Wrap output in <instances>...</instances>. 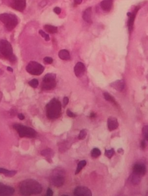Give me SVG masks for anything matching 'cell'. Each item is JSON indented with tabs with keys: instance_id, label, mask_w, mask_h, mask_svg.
Instances as JSON below:
<instances>
[{
	"instance_id": "3",
	"label": "cell",
	"mask_w": 148,
	"mask_h": 196,
	"mask_svg": "<svg viewBox=\"0 0 148 196\" xmlns=\"http://www.w3.org/2000/svg\"><path fill=\"white\" fill-rule=\"evenodd\" d=\"M0 53L10 62H15L16 60L15 55L13 53L12 45L7 40H0Z\"/></svg>"
},
{
	"instance_id": "21",
	"label": "cell",
	"mask_w": 148,
	"mask_h": 196,
	"mask_svg": "<svg viewBox=\"0 0 148 196\" xmlns=\"http://www.w3.org/2000/svg\"><path fill=\"white\" fill-rule=\"evenodd\" d=\"M0 173L4 174L5 176L9 177H12L15 176L17 173V171L15 170H6L4 168H1L0 167Z\"/></svg>"
},
{
	"instance_id": "20",
	"label": "cell",
	"mask_w": 148,
	"mask_h": 196,
	"mask_svg": "<svg viewBox=\"0 0 148 196\" xmlns=\"http://www.w3.org/2000/svg\"><path fill=\"white\" fill-rule=\"evenodd\" d=\"M129 180L133 185H138L141 182V176L133 173L130 177Z\"/></svg>"
},
{
	"instance_id": "40",
	"label": "cell",
	"mask_w": 148,
	"mask_h": 196,
	"mask_svg": "<svg viewBox=\"0 0 148 196\" xmlns=\"http://www.w3.org/2000/svg\"><path fill=\"white\" fill-rule=\"evenodd\" d=\"M118 152L119 153V154H123V153L124 152V151H123L122 149H119L118 150Z\"/></svg>"
},
{
	"instance_id": "5",
	"label": "cell",
	"mask_w": 148,
	"mask_h": 196,
	"mask_svg": "<svg viewBox=\"0 0 148 196\" xmlns=\"http://www.w3.org/2000/svg\"><path fill=\"white\" fill-rule=\"evenodd\" d=\"M51 184L56 187L63 186L65 181V172L61 169H56L54 170L51 174Z\"/></svg>"
},
{
	"instance_id": "28",
	"label": "cell",
	"mask_w": 148,
	"mask_h": 196,
	"mask_svg": "<svg viewBox=\"0 0 148 196\" xmlns=\"http://www.w3.org/2000/svg\"><path fill=\"white\" fill-rule=\"evenodd\" d=\"M115 153L114 150L113 149H112L110 150H105V155L107 156L108 158L110 159L112 158V156L114 155Z\"/></svg>"
},
{
	"instance_id": "14",
	"label": "cell",
	"mask_w": 148,
	"mask_h": 196,
	"mask_svg": "<svg viewBox=\"0 0 148 196\" xmlns=\"http://www.w3.org/2000/svg\"><path fill=\"white\" fill-rule=\"evenodd\" d=\"M133 173L139 176H143L146 172V167L142 163H136L133 167Z\"/></svg>"
},
{
	"instance_id": "11",
	"label": "cell",
	"mask_w": 148,
	"mask_h": 196,
	"mask_svg": "<svg viewBox=\"0 0 148 196\" xmlns=\"http://www.w3.org/2000/svg\"><path fill=\"white\" fill-rule=\"evenodd\" d=\"M15 193V189L11 186L0 184V196H12Z\"/></svg>"
},
{
	"instance_id": "35",
	"label": "cell",
	"mask_w": 148,
	"mask_h": 196,
	"mask_svg": "<svg viewBox=\"0 0 148 196\" xmlns=\"http://www.w3.org/2000/svg\"><path fill=\"white\" fill-rule=\"evenodd\" d=\"M53 11H54V12H55V13H56L57 15H59V14H60V13H61V9H60V8H59V7H56V8H54Z\"/></svg>"
},
{
	"instance_id": "19",
	"label": "cell",
	"mask_w": 148,
	"mask_h": 196,
	"mask_svg": "<svg viewBox=\"0 0 148 196\" xmlns=\"http://www.w3.org/2000/svg\"><path fill=\"white\" fill-rule=\"evenodd\" d=\"M58 55L61 59L64 61H68L70 59V53L66 50H60L58 54Z\"/></svg>"
},
{
	"instance_id": "36",
	"label": "cell",
	"mask_w": 148,
	"mask_h": 196,
	"mask_svg": "<svg viewBox=\"0 0 148 196\" xmlns=\"http://www.w3.org/2000/svg\"><path fill=\"white\" fill-rule=\"evenodd\" d=\"M46 196H53V191L51 190L50 188H48L46 191Z\"/></svg>"
},
{
	"instance_id": "6",
	"label": "cell",
	"mask_w": 148,
	"mask_h": 196,
	"mask_svg": "<svg viewBox=\"0 0 148 196\" xmlns=\"http://www.w3.org/2000/svg\"><path fill=\"white\" fill-rule=\"evenodd\" d=\"M13 128L17 132L21 138H33L36 136V131L31 127L16 124L13 125Z\"/></svg>"
},
{
	"instance_id": "32",
	"label": "cell",
	"mask_w": 148,
	"mask_h": 196,
	"mask_svg": "<svg viewBox=\"0 0 148 196\" xmlns=\"http://www.w3.org/2000/svg\"><path fill=\"white\" fill-rule=\"evenodd\" d=\"M44 62L46 64H51L53 62V59L51 57H45L44 58Z\"/></svg>"
},
{
	"instance_id": "31",
	"label": "cell",
	"mask_w": 148,
	"mask_h": 196,
	"mask_svg": "<svg viewBox=\"0 0 148 196\" xmlns=\"http://www.w3.org/2000/svg\"><path fill=\"white\" fill-rule=\"evenodd\" d=\"M39 33H40V35L43 37H44V39H45V40H46V41H49V40H50V37L49 35H48V34L46 33L44 31H43L42 30H40V31H39Z\"/></svg>"
},
{
	"instance_id": "22",
	"label": "cell",
	"mask_w": 148,
	"mask_h": 196,
	"mask_svg": "<svg viewBox=\"0 0 148 196\" xmlns=\"http://www.w3.org/2000/svg\"><path fill=\"white\" fill-rule=\"evenodd\" d=\"M44 28L46 32L51 34L55 33L57 32V28L56 26L51 25H46L44 26Z\"/></svg>"
},
{
	"instance_id": "27",
	"label": "cell",
	"mask_w": 148,
	"mask_h": 196,
	"mask_svg": "<svg viewBox=\"0 0 148 196\" xmlns=\"http://www.w3.org/2000/svg\"><path fill=\"white\" fill-rule=\"evenodd\" d=\"M87 131L86 129H82L80 132V134L79 135L78 138L79 139L83 140L86 138V136H87Z\"/></svg>"
},
{
	"instance_id": "34",
	"label": "cell",
	"mask_w": 148,
	"mask_h": 196,
	"mask_svg": "<svg viewBox=\"0 0 148 196\" xmlns=\"http://www.w3.org/2000/svg\"><path fill=\"white\" fill-rule=\"evenodd\" d=\"M68 102H69V99H68V98L67 97H64V98H63V107H66L68 103Z\"/></svg>"
},
{
	"instance_id": "25",
	"label": "cell",
	"mask_w": 148,
	"mask_h": 196,
	"mask_svg": "<svg viewBox=\"0 0 148 196\" xmlns=\"http://www.w3.org/2000/svg\"><path fill=\"white\" fill-rule=\"evenodd\" d=\"M86 165V160H81L79 162L77 167V170L75 172V174H77L80 173V171L82 170V169Z\"/></svg>"
},
{
	"instance_id": "16",
	"label": "cell",
	"mask_w": 148,
	"mask_h": 196,
	"mask_svg": "<svg viewBox=\"0 0 148 196\" xmlns=\"http://www.w3.org/2000/svg\"><path fill=\"white\" fill-rule=\"evenodd\" d=\"M110 86L117 91L121 92L125 89V83L123 80H117L110 83Z\"/></svg>"
},
{
	"instance_id": "29",
	"label": "cell",
	"mask_w": 148,
	"mask_h": 196,
	"mask_svg": "<svg viewBox=\"0 0 148 196\" xmlns=\"http://www.w3.org/2000/svg\"><path fill=\"white\" fill-rule=\"evenodd\" d=\"M29 85L31 87L33 88H36L39 85V81L37 79H33L29 82Z\"/></svg>"
},
{
	"instance_id": "8",
	"label": "cell",
	"mask_w": 148,
	"mask_h": 196,
	"mask_svg": "<svg viewBox=\"0 0 148 196\" xmlns=\"http://www.w3.org/2000/svg\"><path fill=\"white\" fill-rule=\"evenodd\" d=\"M26 72L33 75H40L44 72V67L38 62H30L26 67Z\"/></svg>"
},
{
	"instance_id": "18",
	"label": "cell",
	"mask_w": 148,
	"mask_h": 196,
	"mask_svg": "<svg viewBox=\"0 0 148 196\" xmlns=\"http://www.w3.org/2000/svg\"><path fill=\"white\" fill-rule=\"evenodd\" d=\"M91 13H92V8L91 7H89L86 9L83 13V20L88 23H91Z\"/></svg>"
},
{
	"instance_id": "24",
	"label": "cell",
	"mask_w": 148,
	"mask_h": 196,
	"mask_svg": "<svg viewBox=\"0 0 148 196\" xmlns=\"http://www.w3.org/2000/svg\"><path fill=\"white\" fill-rule=\"evenodd\" d=\"M103 96H104V98H105V99L106 100L108 101L111 102V103H114V104H115V105H117V102H116V101H115V98H114L110 94L107 93V92L104 93H103Z\"/></svg>"
},
{
	"instance_id": "37",
	"label": "cell",
	"mask_w": 148,
	"mask_h": 196,
	"mask_svg": "<svg viewBox=\"0 0 148 196\" xmlns=\"http://www.w3.org/2000/svg\"><path fill=\"white\" fill-rule=\"evenodd\" d=\"M141 147L142 149H145L146 147V143H145V140H143L141 141Z\"/></svg>"
},
{
	"instance_id": "17",
	"label": "cell",
	"mask_w": 148,
	"mask_h": 196,
	"mask_svg": "<svg viewBox=\"0 0 148 196\" xmlns=\"http://www.w3.org/2000/svg\"><path fill=\"white\" fill-rule=\"evenodd\" d=\"M112 0H103L101 2V7L104 11L108 12L112 9Z\"/></svg>"
},
{
	"instance_id": "26",
	"label": "cell",
	"mask_w": 148,
	"mask_h": 196,
	"mask_svg": "<svg viewBox=\"0 0 148 196\" xmlns=\"http://www.w3.org/2000/svg\"><path fill=\"white\" fill-rule=\"evenodd\" d=\"M101 155V152L100 150L98 148H95L91 151V155L92 157L94 158H98Z\"/></svg>"
},
{
	"instance_id": "43",
	"label": "cell",
	"mask_w": 148,
	"mask_h": 196,
	"mask_svg": "<svg viewBox=\"0 0 148 196\" xmlns=\"http://www.w3.org/2000/svg\"><path fill=\"white\" fill-rule=\"evenodd\" d=\"M2 98V93L0 92V101H1V99Z\"/></svg>"
},
{
	"instance_id": "1",
	"label": "cell",
	"mask_w": 148,
	"mask_h": 196,
	"mask_svg": "<svg viewBox=\"0 0 148 196\" xmlns=\"http://www.w3.org/2000/svg\"><path fill=\"white\" fill-rule=\"evenodd\" d=\"M19 189L22 195L31 196L41 193L43 188L39 182L35 180L28 179L21 182Z\"/></svg>"
},
{
	"instance_id": "42",
	"label": "cell",
	"mask_w": 148,
	"mask_h": 196,
	"mask_svg": "<svg viewBox=\"0 0 148 196\" xmlns=\"http://www.w3.org/2000/svg\"><path fill=\"white\" fill-rule=\"evenodd\" d=\"M7 69H8V71H9V72H13V69L11 68V67H8V68H7Z\"/></svg>"
},
{
	"instance_id": "7",
	"label": "cell",
	"mask_w": 148,
	"mask_h": 196,
	"mask_svg": "<svg viewBox=\"0 0 148 196\" xmlns=\"http://www.w3.org/2000/svg\"><path fill=\"white\" fill-rule=\"evenodd\" d=\"M56 74L52 73L46 74L43 78L41 88L45 90H52L56 86Z\"/></svg>"
},
{
	"instance_id": "9",
	"label": "cell",
	"mask_w": 148,
	"mask_h": 196,
	"mask_svg": "<svg viewBox=\"0 0 148 196\" xmlns=\"http://www.w3.org/2000/svg\"><path fill=\"white\" fill-rule=\"evenodd\" d=\"M74 194L76 196H91V191L85 186H78L75 188Z\"/></svg>"
},
{
	"instance_id": "2",
	"label": "cell",
	"mask_w": 148,
	"mask_h": 196,
	"mask_svg": "<svg viewBox=\"0 0 148 196\" xmlns=\"http://www.w3.org/2000/svg\"><path fill=\"white\" fill-rule=\"evenodd\" d=\"M46 116L48 119H57L61 115V103L56 98H53L46 104Z\"/></svg>"
},
{
	"instance_id": "10",
	"label": "cell",
	"mask_w": 148,
	"mask_h": 196,
	"mask_svg": "<svg viewBox=\"0 0 148 196\" xmlns=\"http://www.w3.org/2000/svg\"><path fill=\"white\" fill-rule=\"evenodd\" d=\"M11 6L14 9L22 12L25 9L26 7V0H12L11 3Z\"/></svg>"
},
{
	"instance_id": "39",
	"label": "cell",
	"mask_w": 148,
	"mask_h": 196,
	"mask_svg": "<svg viewBox=\"0 0 148 196\" xmlns=\"http://www.w3.org/2000/svg\"><path fill=\"white\" fill-rule=\"evenodd\" d=\"M82 1L83 0H74V2H75V4L76 5H79V4H81L82 3Z\"/></svg>"
},
{
	"instance_id": "13",
	"label": "cell",
	"mask_w": 148,
	"mask_h": 196,
	"mask_svg": "<svg viewBox=\"0 0 148 196\" xmlns=\"http://www.w3.org/2000/svg\"><path fill=\"white\" fill-rule=\"evenodd\" d=\"M139 9V8L138 6V7L136 6V8L134 9V10L133 11V13H130V15L129 16V19L128 20V27H129V30L130 32H132V31H133L134 22L135 20L136 14L138 12Z\"/></svg>"
},
{
	"instance_id": "12",
	"label": "cell",
	"mask_w": 148,
	"mask_h": 196,
	"mask_svg": "<svg viewBox=\"0 0 148 196\" xmlns=\"http://www.w3.org/2000/svg\"><path fill=\"white\" fill-rule=\"evenodd\" d=\"M86 71V67L84 65L82 62L77 63L74 67V72L77 77H82Z\"/></svg>"
},
{
	"instance_id": "41",
	"label": "cell",
	"mask_w": 148,
	"mask_h": 196,
	"mask_svg": "<svg viewBox=\"0 0 148 196\" xmlns=\"http://www.w3.org/2000/svg\"><path fill=\"white\" fill-rule=\"evenodd\" d=\"M95 116H96L95 114L94 113V112H91V114H90V117L91 118H94L95 117Z\"/></svg>"
},
{
	"instance_id": "33",
	"label": "cell",
	"mask_w": 148,
	"mask_h": 196,
	"mask_svg": "<svg viewBox=\"0 0 148 196\" xmlns=\"http://www.w3.org/2000/svg\"><path fill=\"white\" fill-rule=\"evenodd\" d=\"M67 116H68L70 117H75L77 116V115L75 114H74L73 112H72L70 109H68L67 110Z\"/></svg>"
},
{
	"instance_id": "15",
	"label": "cell",
	"mask_w": 148,
	"mask_h": 196,
	"mask_svg": "<svg viewBox=\"0 0 148 196\" xmlns=\"http://www.w3.org/2000/svg\"><path fill=\"white\" fill-rule=\"evenodd\" d=\"M107 125H108V128L110 131H112L117 129L119 125L117 119L114 117H108V119L107 120Z\"/></svg>"
},
{
	"instance_id": "30",
	"label": "cell",
	"mask_w": 148,
	"mask_h": 196,
	"mask_svg": "<svg viewBox=\"0 0 148 196\" xmlns=\"http://www.w3.org/2000/svg\"><path fill=\"white\" fill-rule=\"evenodd\" d=\"M143 137L145 140L148 141V125L143 127Z\"/></svg>"
},
{
	"instance_id": "38",
	"label": "cell",
	"mask_w": 148,
	"mask_h": 196,
	"mask_svg": "<svg viewBox=\"0 0 148 196\" xmlns=\"http://www.w3.org/2000/svg\"><path fill=\"white\" fill-rule=\"evenodd\" d=\"M18 117H19V119L21 120H24V119H25V116H24V115L23 114H18Z\"/></svg>"
},
{
	"instance_id": "23",
	"label": "cell",
	"mask_w": 148,
	"mask_h": 196,
	"mask_svg": "<svg viewBox=\"0 0 148 196\" xmlns=\"http://www.w3.org/2000/svg\"><path fill=\"white\" fill-rule=\"evenodd\" d=\"M41 153L42 155L46 156L48 159H51L53 156V152L50 149L43 150Z\"/></svg>"
},
{
	"instance_id": "4",
	"label": "cell",
	"mask_w": 148,
	"mask_h": 196,
	"mask_svg": "<svg viewBox=\"0 0 148 196\" xmlns=\"http://www.w3.org/2000/svg\"><path fill=\"white\" fill-rule=\"evenodd\" d=\"M0 21L4 24L8 31L13 30L19 23L17 17L9 13L0 14Z\"/></svg>"
}]
</instances>
